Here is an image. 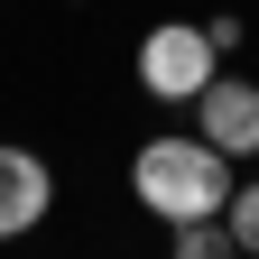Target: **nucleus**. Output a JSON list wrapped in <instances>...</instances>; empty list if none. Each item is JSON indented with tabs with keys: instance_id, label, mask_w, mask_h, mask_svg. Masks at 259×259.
Masks as SVG:
<instances>
[{
	"instance_id": "nucleus-6",
	"label": "nucleus",
	"mask_w": 259,
	"mask_h": 259,
	"mask_svg": "<svg viewBox=\"0 0 259 259\" xmlns=\"http://www.w3.org/2000/svg\"><path fill=\"white\" fill-rule=\"evenodd\" d=\"M222 222H232V241L259 259V185H232V204H222Z\"/></svg>"
},
{
	"instance_id": "nucleus-2",
	"label": "nucleus",
	"mask_w": 259,
	"mask_h": 259,
	"mask_svg": "<svg viewBox=\"0 0 259 259\" xmlns=\"http://www.w3.org/2000/svg\"><path fill=\"white\" fill-rule=\"evenodd\" d=\"M213 74H222V47L194 19H157L139 37V93H148V102H194Z\"/></svg>"
},
{
	"instance_id": "nucleus-5",
	"label": "nucleus",
	"mask_w": 259,
	"mask_h": 259,
	"mask_svg": "<svg viewBox=\"0 0 259 259\" xmlns=\"http://www.w3.org/2000/svg\"><path fill=\"white\" fill-rule=\"evenodd\" d=\"M167 232H176V259H232L241 250L222 213H185V222H167Z\"/></svg>"
},
{
	"instance_id": "nucleus-3",
	"label": "nucleus",
	"mask_w": 259,
	"mask_h": 259,
	"mask_svg": "<svg viewBox=\"0 0 259 259\" xmlns=\"http://www.w3.org/2000/svg\"><path fill=\"white\" fill-rule=\"evenodd\" d=\"M194 130H204L222 157H250V148H259V83L213 74L204 93H194Z\"/></svg>"
},
{
	"instance_id": "nucleus-1",
	"label": "nucleus",
	"mask_w": 259,
	"mask_h": 259,
	"mask_svg": "<svg viewBox=\"0 0 259 259\" xmlns=\"http://www.w3.org/2000/svg\"><path fill=\"white\" fill-rule=\"evenodd\" d=\"M130 194L157 213V222H185V213H222L232 204V157H222L204 130H157L130 157Z\"/></svg>"
},
{
	"instance_id": "nucleus-4",
	"label": "nucleus",
	"mask_w": 259,
	"mask_h": 259,
	"mask_svg": "<svg viewBox=\"0 0 259 259\" xmlns=\"http://www.w3.org/2000/svg\"><path fill=\"white\" fill-rule=\"evenodd\" d=\"M47 204H56V176H47V157L0 139V241L37 232V222H47Z\"/></svg>"
}]
</instances>
